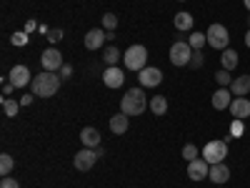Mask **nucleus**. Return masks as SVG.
<instances>
[{"label": "nucleus", "instance_id": "39448f33", "mask_svg": "<svg viewBox=\"0 0 250 188\" xmlns=\"http://www.w3.org/2000/svg\"><path fill=\"white\" fill-rule=\"evenodd\" d=\"M210 165H215V163H223L225 161V156H228V143L225 141H210L203 148V153H200Z\"/></svg>", "mask_w": 250, "mask_h": 188}, {"label": "nucleus", "instance_id": "423d86ee", "mask_svg": "<svg viewBox=\"0 0 250 188\" xmlns=\"http://www.w3.org/2000/svg\"><path fill=\"white\" fill-rule=\"evenodd\" d=\"M190 58H193L190 43H185V40L173 43V48H170V63L173 66H190Z\"/></svg>", "mask_w": 250, "mask_h": 188}, {"label": "nucleus", "instance_id": "ddd939ff", "mask_svg": "<svg viewBox=\"0 0 250 188\" xmlns=\"http://www.w3.org/2000/svg\"><path fill=\"white\" fill-rule=\"evenodd\" d=\"M125 80V73L118 68V66H108L105 73H103V83H105L108 88H120Z\"/></svg>", "mask_w": 250, "mask_h": 188}, {"label": "nucleus", "instance_id": "f3484780", "mask_svg": "<svg viewBox=\"0 0 250 188\" xmlns=\"http://www.w3.org/2000/svg\"><path fill=\"white\" fill-rule=\"evenodd\" d=\"M230 93L238 95V98L248 95V93H250V75H240V78H235V80L230 83Z\"/></svg>", "mask_w": 250, "mask_h": 188}, {"label": "nucleus", "instance_id": "7ed1b4c3", "mask_svg": "<svg viewBox=\"0 0 250 188\" xmlns=\"http://www.w3.org/2000/svg\"><path fill=\"white\" fill-rule=\"evenodd\" d=\"M123 60H125V68L128 70H143L145 63H148V48L145 46H130L128 50L123 53Z\"/></svg>", "mask_w": 250, "mask_h": 188}, {"label": "nucleus", "instance_id": "cd10ccee", "mask_svg": "<svg viewBox=\"0 0 250 188\" xmlns=\"http://www.w3.org/2000/svg\"><path fill=\"white\" fill-rule=\"evenodd\" d=\"M188 43H190V48H195V50H200L205 43H208V38H205V33H193L190 35V40H188Z\"/></svg>", "mask_w": 250, "mask_h": 188}, {"label": "nucleus", "instance_id": "473e14b6", "mask_svg": "<svg viewBox=\"0 0 250 188\" xmlns=\"http://www.w3.org/2000/svg\"><path fill=\"white\" fill-rule=\"evenodd\" d=\"M190 66H195V68H200V66H203V53H200V50H195V53H193Z\"/></svg>", "mask_w": 250, "mask_h": 188}, {"label": "nucleus", "instance_id": "e433bc0d", "mask_svg": "<svg viewBox=\"0 0 250 188\" xmlns=\"http://www.w3.org/2000/svg\"><path fill=\"white\" fill-rule=\"evenodd\" d=\"M13 88H15V86H13V83H5V88H3V93H5V95H8V93H10V91H13Z\"/></svg>", "mask_w": 250, "mask_h": 188}, {"label": "nucleus", "instance_id": "393cba45", "mask_svg": "<svg viewBox=\"0 0 250 188\" xmlns=\"http://www.w3.org/2000/svg\"><path fill=\"white\" fill-rule=\"evenodd\" d=\"M115 28H118V15L115 13H105V15H103V30H105V33H115Z\"/></svg>", "mask_w": 250, "mask_h": 188}, {"label": "nucleus", "instance_id": "bb28decb", "mask_svg": "<svg viewBox=\"0 0 250 188\" xmlns=\"http://www.w3.org/2000/svg\"><path fill=\"white\" fill-rule=\"evenodd\" d=\"M183 158L190 163V161H195V158H200V151L195 148L193 143H188V145H183Z\"/></svg>", "mask_w": 250, "mask_h": 188}, {"label": "nucleus", "instance_id": "7c9ffc66", "mask_svg": "<svg viewBox=\"0 0 250 188\" xmlns=\"http://www.w3.org/2000/svg\"><path fill=\"white\" fill-rule=\"evenodd\" d=\"M0 188H20V183H18L13 176H3V181H0Z\"/></svg>", "mask_w": 250, "mask_h": 188}, {"label": "nucleus", "instance_id": "a211bd4d", "mask_svg": "<svg viewBox=\"0 0 250 188\" xmlns=\"http://www.w3.org/2000/svg\"><path fill=\"white\" fill-rule=\"evenodd\" d=\"M80 143L85 145V148H98L100 145V133L95 128H83L80 131Z\"/></svg>", "mask_w": 250, "mask_h": 188}, {"label": "nucleus", "instance_id": "a878e982", "mask_svg": "<svg viewBox=\"0 0 250 188\" xmlns=\"http://www.w3.org/2000/svg\"><path fill=\"white\" fill-rule=\"evenodd\" d=\"M3 111H5V116L15 118V116H18V111H20V103H18V100H10V98H5V100H3Z\"/></svg>", "mask_w": 250, "mask_h": 188}, {"label": "nucleus", "instance_id": "f704fd0d", "mask_svg": "<svg viewBox=\"0 0 250 188\" xmlns=\"http://www.w3.org/2000/svg\"><path fill=\"white\" fill-rule=\"evenodd\" d=\"M60 38H62V30H50V33H48V40H50V43H58Z\"/></svg>", "mask_w": 250, "mask_h": 188}, {"label": "nucleus", "instance_id": "72a5a7b5", "mask_svg": "<svg viewBox=\"0 0 250 188\" xmlns=\"http://www.w3.org/2000/svg\"><path fill=\"white\" fill-rule=\"evenodd\" d=\"M58 73H60V78H62V80H68V78H70V73H73V68H70L68 63H65V66H62V68H60Z\"/></svg>", "mask_w": 250, "mask_h": 188}, {"label": "nucleus", "instance_id": "9d476101", "mask_svg": "<svg viewBox=\"0 0 250 188\" xmlns=\"http://www.w3.org/2000/svg\"><path fill=\"white\" fill-rule=\"evenodd\" d=\"M138 80H140L143 88H155V86H160V80H163V70H160V68H148V66H145V68L138 73Z\"/></svg>", "mask_w": 250, "mask_h": 188}, {"label": "nucleus", "instance_id": "6ab92c4d", "mask_svg": "<svg viewBox=\"0 0 250 188\" xmlns=\"http://www.w3.org/2000/svg\"><path fill=\"white\" fill-rule=\"evenodd\" d=\"M128 118H130V116H125V113L113 116V118H110V131H113L115 136H123L125 131H128Z\"/></svg>", "mask_w": 250, "mask_h": 188}, {"label": "nucleus", "instance_id": "6e6552de", "mask_svg": "<svg viewBox=\"0 0 250 188\" xmlns=\"http://www.w3.org/2000/svg\"><path fill=\"white\" fill-rule=\"evenodd\" d=\"M40 63H43V70H50V73H58L65 63H62V53L58 48H48L43 50V55H40Z\"/></svg>", "mask_w": 250, "mask_h": 188}, {"label": "nucleus", "instance_id": "f8f14e48", "mask_svg": "<svg viewBox=\"0 0 250 188\" xmlns=\"http://www.w3.org/2000/svg\"><path fill=\"white\" fill-rule=\"evenodd\" d=\"M105 40H108V33H105V30L93 28V30L85 33V48H88V50H100L103 46H105Z\"/></svg>", "mask_w": 250, "mask_h": 188}, {"label": "nucleus", "instance_id": "b1692460", "mask_svg": "<svg viewBox=\"0 0 250 188\" xmlns=\"http://www.w3.org/2000/svg\"><path fill=\"white\" fill-rule=\"evenodd\" d=\"M13 168H15L13 156L3 153V156H0V176H10V173H13Z\"/></svg>", "mask_w": 250, "mask_h": 188}, {"label": "nucleus", "instance_id": "412c9836", "mask_svg": "<svg viewBox=\"0 0 250 188\" xmlns=\"http://www.w3.org/2000/svg\"><path fill=\"white\" fill-rule=\"evenodd\" d=\"M238 60H240V58H238V53H235V50H230V48H225V50H223V55H220V63H223V68H225V70H233V68L238 66Z\"/></svg>", "mask_w": 250, "mask_h": 188}, {"label": "nucleus", "instance_id": "9b49d317", "mask_svg": "<svg viewBox=\"0 0 250 188\" xmlns=\"http://www.w3.org/2000/svg\"><path fill=\"white\" fill-rule=\"evenodd\" d=\"M10 83H13L15 88H25L28 83H33L28 66H13V68H10Z\"/></svg>", "mask_w": 250, "mask_h": 188}, {"label": "nucleus", "instance_id": "c756f323", "mask_svg": "<svg viewBox=\"0 0 250 188\" xmlns=\"http://www.w3.org/2000/svg\"><path fill=\"white\" fill-rule=\"evenodd\" d=\"M230 136H233V138H240V136H243V120H240V118L233 120V125H230Z\"/></svg>", "mask_w": 250, "mask_h": 188}, {"label": "nucleus", "instance_id": "f03ea898", "mask_svg": "<svg viewBox=\"0 0 250 188\" xmlns=\"http://www.w3.org/2000/svg\"><path fill=\"white\" fill-rule=\"evenodd\" d=\"M148 106H150V103H148V98H145L143 88H130L128 93L123 95V100H120V113H125V116H140Z\"/></svg>", "mask_w": 250, "mask_h": 188}, {"label": "nucleus", "instance_id": "2f4dec72", "mask_svg": "<svg viewBox=\"0 0 250 188\" xmlns=\"http://www.w3.org/2000/svg\"><path fill=\"white\" fill-rule=\"evenodd\" d=\"M13 43H15V46H25V43H28V35H25V33H15V35H13Z\"/></svg>", "mask_w": 250, "mask_h": 188}, {"label": "nucleus", "instance_id": "c9c22d12", "mask_svg": "<svg viewBox=\"0 0 250 188\" xmlns=\"http://www.w3.org/2000/svg\"><path fill=\"white\" fill-rule=\"evenodd\" d=\"M30 103H33V95H23V98H20V106H30Z\"/></svg>", "mask_w": 250, "mask_h": 188}, {"label": "nucleus", "instance_id": "0eeeda50", "mask_svg": "<svg viewBox=\"0 0 250 188\" xmlns=\"http://www.w3.org/2000/svg\"><path fill=\"white\" fill-rule=\"evenodd\" d=\"M95 161H98V153H95V148H83V151H78V153H75V158H73V165H75V171L85 173V171H90L93 165H95Z\"/></svg>", "mask_w": 250, "mask_h": 188}, {"label": "nucleus", "instance_id": "20e7f679", "mask_svg": "<svg viewBox=\"0 0 250 188\" xmlns=\"http://www.w3.org/2000/svg\"><path fill=\"white\" fill-rule=\"evenodd\" d=\"M205 38H208V46L215 48V50H225L228 43H230V35H228V28L220 25V23H213L210 28L205 30Z\"/></svg>", "mask_w": 250, "mask_h": 188}, {"label": "nucleus", "instance_id": "a19ab883", "mask_svg": "<svg viewBox=\"0 0 250 188\" xmlns=\"http://www.w3.org/2000/svg\"><path fill=\"white\" fill-rule=\"evenodd\" d=\"M178 3H185V0H178Z\"/></svg>", "mask_w": 250, "mask_h": 188}, {"label": "nucleus", "instance_id": "4c0bfd02", "mask_svg": "<svg viewBox=\"0 0 250 188\" xmlns=\"http://www.w3.org/2000/svg\"><path fill=\"white\" fill-rule=\"evenodd\" d=\"M245 46L250 48V28H248V33H245Z\"/></svg>", "mask_w": 250, "mask_h": 188}, {"label": "nucleus", "instance_id": "f257e3e1", "mask_svg": "<svg viewBox=\"0 0 250 188\" xmlns=\"http://www.w3.org/2000/svg\"><path fill=\"white\" fill-rule=\"evenodd\" d=\"M60 75H55V73H50V70H43V73H38L35 78H33V95H38V98H53L55 93H58V88H60Z\"/></svg>", "mask_w": 250, "mask_h": 188}, {"label": "nucleus", "instance_id": "4be33fe9", "mask_svg": "<svg viewBox=\"0 0 250 188\" xmlns=\"http://www.w3.org/2000/svg\"><path fill=\"white\" fill-rule=\"evenodd\" d=\"M123 58V53L115 48V46H108L105 50H103V60L108 63V66H118V60Z\"/></svg>", "mask_w": 250, "mask_h": 188}, {"label": "nucleus", "instance_id": "2eb2a0df", "mask_svg": "<svg viewBox=\"0 0 250 188\" xmlns=\"http://www.w3.org/2000/svg\"><path fill=\"white\" fill-rule=\"evenodd\" d=\"M208 178H210L213 183H228V178H230V168H228L225 163H215V165H210Z\"/></svg>", "mask_w": 250, "mask_h": 188}, {"label": "nucleus", "instance_id": "58836bf2", "mask_svg": "<svg viewBox=\"0 0 250 188\" xmlns=\"http://www.w3.org/2000/svg\"><path fill=\"white\" fill-rule=\"evenodd\" d=\"M243 3H245V8H248V10H250V0H243Z\"/></svg>", "mask_w": 250, "mask_h": 188}, {"label": "nucleus", "instance_id": "5701e85b", "mask_svg": "<svg viewBox=\"0 0 250 188\" xmlns=\"http://www.w3.org/2000/svg\"><path fill=\"white\" fill-rule=\"evenodd\" d=\"M150 111H153V116H165V111H168V100H165L163 95H155L150 100Z\"/></svg>", "mask_w": 250, "mask_h": 188}, {"label": "nucleus", "instance_id": "c85d7f7f", "mask_svg": "<svg viewBox=\"0 0 250 188\" xmlns=\"http://www.w3.org/2000/svg\"><path fill=\"white\" fill-rule=\"evenodd\" d=\"M215 78H218V83H220V88H228V86L233 83V80H230V70H225V68H223V70H218V75H215Z\"/></svg>", "mask_w": 250, "mask_h": 188}, {"label": "nucleus", "instance_id": "1a4fd4ad", "mask_svg": "<svg viewBox=\"0 0 250 188\" xmlns=\"http://www.w3.org/2000/svg\"><path fill=\"white\" fill-rule=\"evenodd\" d=\"M208 173H210V163L205 158H195L188 163V178L190 181H203V178H208Z\"/></svg>", "mask_w": 250, "mask_h": 188}, {"label": "nucleus", "instance_id": "aec40b11", "mask_svg": "<svg viewBox=\"0 0 250 188\" xmlns=\"http://www.w3.org/2000/svg\"><path fill=\"white\" fill-rule=\"evenodd\" d=\"M193 23H195V20H193V15L190 13H175V28L180 30V33H188V30H190L193 28Z\"/></svg>", "mask_w": 250, "mask_h": 188}, {"label": "nucleus", "instance_id": "4468645a", "mask_svg": "<svg viewBox=\"0 0 250 188\" xmlns=\"http://www.w3.org/2000/svg\"><path fill=\"white\" fill-rule=\"evenodd\" d=\"M230 103H233V93L228 91V88H218V91H215V95H213V108H215V111L230 108Z\"/></svg>", "mask_w": 250, "mask_h": 188}, {"label": "nucleus", "instance_id": "dca6fc26", "mask_svg": "<svg viewBox=\"0 0 250 188\" xmlns=\"http://www.w3.org/2000/svg\"><path fill=\"white\" fill-rule=\"evenodd\" d=\"M230 113H233L235 118L245 120V118L250 116V100H248V98H235V100L230 103Z\"/></svg>", "mask_w": 250, "mask_h": 188}, {"label": "nucleus", "instance_id": "ea45409f", "mask_svg": "<svg viewBox=\"0 0 250 188\" xmlns=\"http://www.w3.org/2000/svg\"><path fill=\"white\" fill-rule=\"evenodd\" d=\"M248 28H250V18H248Z\"/></svg>", "mask_w": 250, "mask_h": 188}]
</instances>
